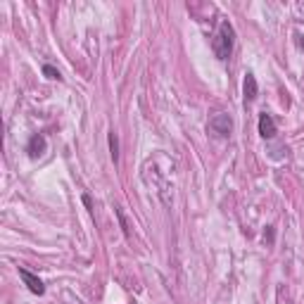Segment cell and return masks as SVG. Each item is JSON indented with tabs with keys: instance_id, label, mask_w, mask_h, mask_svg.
I'll return each mask as SVG.
<instances>
[{
	"instance_id": "cell-2",
	"label": "cell",
	"mask_w": 304,
	"mask_h": 304,
	"mask_svg": "<svg viewBox=\"0 0 304 304\" xmlns=\"http://www.w3.org/2000/svg\"><path fill=\"white\" fill-rule=\"evenodd\" d=\"M207 131L212 133L214 138H228L231 131H233V119L228 117V114H214L209 124H207Z\"/></svg>"
},
{
	"instance_id": "cell-8",
	"label": "cell",
	"mask_w": 304,
	"mask_h": 304,
	"mask_svg": "<svg viewBox=\"0 0 304 304\" xmlns=\"http://www.w3.org/2000/svg\"><path fill=\"white\" fill-rule=\"evenodd\" d=\"M43 74H45L48 79H53V81H55V79H57V81L62 79V74H60V71H57L53 65H45V67H43Z\"/></svg>"
},
{
	"instance_id": "cell-4",
	"label": "cell",
	"mask_w": 304,
	"mask_h": 304,
	"mask_svg": "<svg viewBox=\"0 0 304 304\" xmlns=\"http://www.w3.org/2000/svg\"><path fill=\"white\" fill-rule=\"evenodd\" d=\"M259 135L266 138V140L276 135V121H273L271 114H266V112L264 114H259Z\"/></svg>"
},
{
	"instance_id": "cell-3",
	"label": "cell",
	"mask_w": 304,
	"mask_h": 304,
	"mask_svg": "<svg viewBox=\"0 0 304 304\" xmlns=\"http://www.w3.org/2000/svg\"><path fill=\"white\" fill-rule=\"evenodd\" d=\"M19 278H22V280L27 283V288L34 292V295H43V292H45V285H43V280H40L38 276H34L31 271H27V269H19Z\"/></svg>"
},
{
	"instance_id": "cell-9",
	"label": "cell",
	"mask_w": 304,
	"mask_h": 304,
	"mask_svg": "<svg viewBox=\"0 0 304 304\" xmlns=\"http://www.w3.org/2000/svg\"><path fill=\"white\" fill-rule=\"evenodd\" d=\"M117 214H119V224H121V228H124V233H126V238H129V236H131V233H129V224H126V219H124L121 209H117Z\"/></svg>"
},
{
	"instance_id": "cell-6",
	"label": "cell",
	"mask_w": 304,
	"mask_h": 304,
	"mask_svg": "<svg viewBox=\"0 0 304 304\" xmlns=\"http://www.w3.org/2000/svg\"><path fill=\"white\" fill-rule=\"evenodd\" d=\"M245 102H250L257 98V79H254V74H245Z\"/></svg>"
},
{
	"instance_id": "cell-1",
	"label": "cell",
	"mask_w": 304,
	"mask_h": 304,
	"mask_svg": "<svg viewBox=\"0 0 304 304\" xmlns=\"http://www.w3.org/2000/svg\"><path fill=\"white\" fill-rule=\"evenodd\" d=\"M233 45H236V29H233L231 22L224 19L219 24V29H216V36L212 40V50L221 62H226L231 57V53H233Z\"/></svg>"
},
{
	"instance_id": "cell-7",
	"label": "cell",
	"mask_w": 304,
	"mask_h": 304,
	"mask_svg": "<svg viewBox=\"0 0 304 304\" xmlns=\"http://www.w3.org/2000/svg\"><path fill=\"white\" fill-rule=\"evenodd\" d=\"M109 155L117 162L119 159V140H117V133H109Z\"/></svg>"
},
{
	"instance_id": "cell-5",
	"label": "cell",
	"mask_w": 304,
	"mask_h": 304,
	"mask_svg": "<svg viewBox=\"0 0 304 304\" xmlns=\"http://www.w3.org/2000/svg\"><path fill=\"white\" fill-rule=\"evenodd\" d=\"M27 150H29V155H31L34 159L40 157V155L45 152V138H43L40 133H36V135L29 140V147H27Z\"/></svg>"
}]
</instances>
